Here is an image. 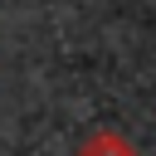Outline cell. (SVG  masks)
I'll list each match as a JSON object with an SVG mask.
<instances>
[{"label": "cell", "instance_id": "1", "mask_svg": "<svg viewBox=\"0 0 156 156\" xmlns=\"http://www.w3.org/2000/svg\"><path fill=\"white\" fill-rule=\"evenodd\" d=\"M78 156H136V151H132V141H122L117 132H98V136L83 141Z\"/></svg>", "mask_w": 156, "mask_h": 156}]
</instances>
